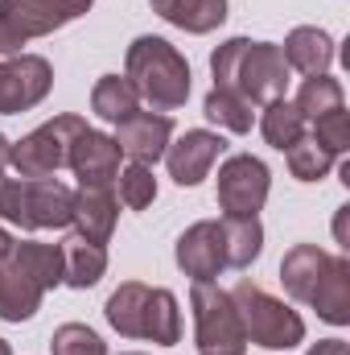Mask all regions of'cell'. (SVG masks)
<instances>
[{"instance_id": "6da1fadb", "label": "cell", "mask_w": 350, "mask_h": 355, "mask_svg": "<svg viewBox=\"0 0 350 355\" xmlns=\"http://www.w3.org/2000/svg\"><path fill=\"white\" fill-rule=\"evenodd\" d=\"M280 281L293 302L317 310L322 322L347 327L350 322V261L330 257L317 244H293L280 261Z\"/></svg>"}, {"instance_id": "7a4b0ae2", "label": "cell", "mask_w": 350, "mask_h": 355, "mask_svg": "<svg viewBox=\"0 0 350 355\" xmlns=\"http://www.w3.org/2000/svg\"><path fill=\"white\" fill-rule=\"evenodd\" d=\"M210 75L214 87H227L243 95L252 107H264L272 99H284L288 91V62L280 46L252 42V37H231L210 54Z\"/></svg>"}, {"instance_id": "3957f363", "label": "cell", "mask_w": 350, "mask_h": 355, "mask_svg": "<svg viewBox=\"0 0 350 355\" xmlns=\"http://www.w3.org/2000/svg\"><path fill=\"white\" fill-rule=\"evenodd\" d=\"M103 314H107L111 331H120L124 339H149V343H161V347H174L181 339V310H177V297L169 289L124 281L107 297Z\"/></svg>"}, {"instance_id": "277c9868", "label": "cell", "mask_w": 350, "mask_h": 355, "mask_svg": "<svg viewBox=\"0 0 350 355\" xmlns=\"http://www.w3.org/2000/svg\"><path fill=\"white\" fill-rule=\"evenodd\" d=\"M124 75L140 99L153 103V112H174L190 99V62L165 37H136L128 46Z\"/></svg>"}, {"instance_id": "5b68a950", "label": "cell", "mask_w": 350, "mask_h": 355, "mask_svg": "<svg viewBox=\"0 0 350 355\" xmlns=\"http://www.w3.org/2000/svg\"><path fill=\"white\" fill-rule=\"evenodd\" d=\"M75 190L58 178H4L0 170V219L25 232L71 227Z\"/></svg>"}, {"instance_id": "8992f818", "label": "cell", "mask_w": 350, "mask_h": 355, "mask_svg": "<svg viewBox=\"0 0 350 355\" xmlns=\"http://www.w3.org/2000/svg\"><path fill=\"white\" fill-rule=\"evenodd\" d=\"M235 302V314L243 322L248 343L268 347V352H288L305 339V322L297 310H288L280 297H272L268 289H260L256 281H235V289H227Z\"/></svg>"}, {"instance_id": "52a82bcc", "label": "cell", "mask_w": 350, "mask_h": 355, "mask_svg": "<svg viewBox=\"0 0 350 355\" xmlns=\"http://www.w3.org/2000/svg\"><path fill=\"white\" fill-rule=\"evenodd\" d=\"M190 310H194V343L202 355H243L248 335L235 314V302L227 289L214 281H194L190 289Z\"/></svg>"}, {"instance_id": "ba28073f", "label": "cell", "mask_w": 350, "mask_h": 355, "mask_svg": "<svg viewBox=\"0 0 350 355\" xmlns=\"http://www.w3.org/2000/svg\"><path fill=\"white\" fill-rule=\"evenodd\" d=\"M95 0H0V54H21L25 42L79 21Z\"/></svg>"}, {"instance_id": "9c48e42d", "label": "cell", "mask_w": 350, "mask_h": 355, "mask_svg": "<svg viewBox=\"0 0 350 355\" xmlns=\"http://www.w3.org/2000/svg\"><path fill=\"white\" fill-rule=\"evenodd\" d=\"M87 132L83 116H54L42 128H33L29 137H21L8 153V166L21 178H54L66 166V153L75 145V137Z\"/></svg>"}, {"instance_id": "30bf717a", "label": "cell", "mask_w": 350, "mask_h": 355, "mask_svg": "<svg viewBox=\"0 0 350 355\" xmlns=\"http://www.w3.org/2000/svg\"><path fill=\"white\" fill-rule=\"evenodd\" d=\"M268 166L252 153H235L219 166V211L227 219H256L268 202Z\"/></svg>"}, {"instance_id": "8fae6325", "label": "cell", "mask_w": 350, "mask_h": 355, "mask_svg": "<svg viewBox=\"0 0 350 355\" xmlns=\"http://www.w3.org/2000/svg\"><path fill=\"white\" fill-rule=\"evenodd\" d=\"M54 87V71L42 54H12L0 62V116L37 107Z\"/></svg>"}, {"instance_id": "7c38bea8", "label": "cell", "mask_w": 350, "mask_h": 355, "mask_svg": "<svg viewBox=\"0 0 350 355\" xmlns=\"http://www.w3.org/2000/svg\"><path fill=\"white\" fill-rule=\"evenodd\" d=\"M174 261L194 281H214L227 268V257H223V223L219 219H202V223L185 227L177 236Z\"/></svg>"}, {"instance_id": "4fadbf2b", "label": "cell", "mask_w": 350, "mask_h": 355, "mask_svg": "<svg viewBox=\"0 0 350 355\" xmlns=\"http://www.w3.org/2000/svg\"><path fill=\"white\" fill-rule=\"evenodd\" d=\"M223 153H227V141H223L219 132H210V128H190L185 137L169 141L165 166H169V178H174L177 186H198Z\"/></svg>"}, {"instance_id": "5bb4252c", "label": "cell", "mask_w": 350, "mask_h": 355, "mask_svg": "<svg viewBox=\"0 0 350 355\" xmlns=\"http://www.w3.org/2000/svg\"><path fill=\"white\" fill-rule=\"evenodd\" d=\"M169 141H174V120L165 112H132L128 120L116 124L120 153L132 157V162H140V166L161 162L165 149H169Z\"/></svg>"}, {"instance_id": "9a60e30c", "label": "cell", "mask_w": 350, "mask_h": 355, "mask_svg": "<svg viewBox=\"0 0 350 355\" xmlns=\"http://www.w3.org/2000/svg\"><path fill=\"white\" fill-rule=\"evenodd\" d=\"M120 145H116V137H107V132H79L75 137V145H71V153H66V166L75 170L79 178V186H111L116 174H120Z\"/></svg>"}, {"instance_id": "2e32d148", "label": "cell", "mask_w": 350, "mask_h": 355, "mask_svg": "<svg viewBox=\"0 0 350 355\" xmlns=\"http://www.w3.org/2000/svg\"><path fill=\"white\" fill-rule=\"evenodd\" d=\"M120 219V198L111 194V186H79L75 190V211H71V227L79 240L87 244H107Z\"/></svg>"}, {"instance_id": "e0dca14e", "label": "cell", "mask_w": 350, "mask_h": 355, "mask_svg": "<svg viewBox=\"0 0 350 355\" xmlns=\"http://www.w3.org/2000/svg\"><path fill=\"white\" fill-rule=\"evenodd\" d=\"M42 297H46V289L17 265L12 257L0 261V318H4V322H25V318H33L37 306H42Z\"/></svg>"}, {"instance_id": "ac0fdd59", "label": "cell", "mask_w": 350, "mask_h": 355, "mask_svg": "<svg viewBox=\"0 0 350 355\" xmlns=\"http://www.w3.org/2000/svg\"><path fill=\"white\" fill-rule=\"evenodd\" d=\"M288 71H301V75H326L330 62H334V37L317 25H297L284 46H280Z\"/></svg>"}, {"instance_id": "d6986e66", "label": "cell", "mask_w": 350, "mask_h": 355, "mask_svg": "<svg viewBox=\"0 0 350 355\" xmlns=\"http://www.w3.org/2000/svg\"><path fill=\"white\" fill-rule=\"evenodd\" d=\"M157 17L185 33H214L227 21V0H149Z\"/></svg>"}, {"instance_id": "ffe728a7", "label": "cell", "mask_w": 350, "mask_h": 355, "mask_svg": "<svg viewBox=\"0 0 350 355\" xmlns=\"http://www.w3.org/2000/svg\"><path fill=\"white\" fill-rule=\"evenodd\" d=\"M12 261L25 268L42 289H54L62 285L66 277V257H62V244H42V240H17L12 244Z\"/></svg>"}, {"instance_id": "44dd1931", "label": "cell", "mask_w": 350, "mask_h": 355, "mask_svg": "<svg viewBox=\"0 0 350 355\" xmlns=\"http://www.w3.org/2000/svg\"><path fill=\"white\" fill-rule=\"evenodd\" d=\"M91 112L99 120H107V124H120L132 112H140V95L128 83V75H103L91 91Z\"/></svg>"}, {"instance_id": "7402d4cb", "label": "cell", "mask_w": 350, "mask_h": 355, "mask_svg": "<svg viewBox=\"0 0 350 355\" xmlns=\"http://www.w3.org/2000/svg\"><path fill=\"white\" fill-rule=\"evenodd\" d=\"M62 257H66V277H62V285H71V289H91V285H99V277L107 272V248H103V244H87V240L71 236V240L62 244Z\"/></svg>"}, {"instance_id": "603a6c76", "label": "cell", "mask_w": 350, "mask_h": 355, "mask_svg": "<svg viewBox=\"0 0 350 355\" xmlns=\"http://www.w3.org/2000/svg\"><path fill=\"white\" fill-rule=\"evenodd\" d=\"M260 132H264V141H268L272 149L284 153V149H293V145L309 132V124H305V116L297 112L293 99H272V103H264Z\"/></svg>"}, {"instance_id": "cb8c5ba5", "label": "cell", "mask_w": 350, "mask_h": 355, "mask_svg": "<svg viewBox=\"0 0 350 355\" xmlns=\"http://www.w3.org/2000/svg\"><path fill=\"white\" fill-rule=\"evenodd\" d=\"M264 252L260 219H223V257L227 268H248Z\"/></svg>"}, {"instance_id": "d4e9b609", "label": "cell", "mask_w": 350, "mask_h": 355, "mask_svg": "<svg viewBox=\"0 0 350 355\" xmlns=\"http://www.w3.org/2000/svg\"><path fill=\"white\" fill-rule=\"evenodd\" d=\"M202 112H206L210 124H219L227 132H252V124H256V107L243 95H235V91H227V87H210Z\"/></svg>"}, {"instance_id": "484cf974", "label": "cell", "mask_w": 350, "mask_h": 355, "mask_svg": "<svg viewBox=\"0 0 350 355\" xmlns=\"http://www.w3.org/2000/svg\"><path fill=\"white\" fill-rule=\"evenodd\" d=\"M297 112L305 116V124H313V120H322L326 112H338V107H347V95H342V83L338 79H330V75H309L301 91H297Z\"/></svg>"}, {"instance_id": "4316f807", "label": "cell", "mask_w": 350, "mask_h": 355, "mask_svg": "<svg viewBox=\"0 0 350 355\" xmlns=\"http://www.w3.org/2000/svg\"><path fill=\"white\" fill-rule=\"evenodd\" d=\"M284 157H288V174L297 178V182H322V178L334 170V153L326 149V145H317L309 132L293 145V149H284Z\"/></svg>"}, {"instance_id": "83f0119b", "label": "cell", "mask_w": 350, "mask_h": 355, "mask_svg": "<svg viewBox=\"0 0 350 355\" xmlns=\"http://www.w3.org/2000/svg\"><path fill=\"white\" fill-rule=\"evenodd\" d=\"M120 202L128 207V211H145V207H153V198H157V178L149 166H140V162H132V166H124L120 174Z\"/></svg>"}, {"instance_id": "f1b7e54d", "label": "cell", "mask_w": 350, "mask_h": 355, "mask_svg": "<svg viewBox=\"0 0 350 355\" xmlns=\"http://www.w3.org/2000/svg\"><path fill=\"white\" fill-rule=\"evenodd\" d=\"M50 347L54 355H107V343L83 327V322H66V327H58L54 335H50Z\"/></svg>"}, {"instance_id": "f546056e", "label": "cell", "mask_w": 350, "mask_h": 355, "mask_svg": "<svg viewBox=\"0 0 350 355\" xmlns=\"http://www.w3.org/2000/svg\"><path fill=\"white\" fill-rule=\"evenodd\" d=\"M309 137H313L317 145H326L334 157H338V153H347V149H350V112H347V107L326 112L322 120H313V124H309Z\"/></svg>"}, {"instance_id": "4dcf8cb0", "label": "cell", "mask_w": 350, "mask_h": 355, "mask_svg": "<svg viewBox=\"0 0 350 355\" xmlns=\"http://www.w3.org/2000/svg\"><path fill=\"white\" fill-rule=\"evenodd\" d=\"M309 355H350V347L342 339H317V343L309 347Z\"/></svg>"}, {"instance_id": "1f68e13d", "label": "cell", "mask_w": 350, "mask_h": 355, "mask_svg": "<svg viewBox=\"0 0 350 355\" xmlns=\"http://www.w3.org/2000/svg\"><path fill=\"white\" fill-rule=\"evenodd\" d=\"M12 244H17V240H12V236H8V227L0 223V261H4V257H12Z\"/></svg>"}, {"instance_id": "d6a6232c", "label": "cell", "mask_w": 350, "mask_h": 355, "mask_svg": "<svg viewBox=\"0 0 350 355\" xmlns=\"http://www.w3.org/2000/svg\"><path fill=\"white\" fill-rule=\"evenodd\" d=\"M8 153H12V145H8V141H4V137H0V170H4V166H8Z\"/></svg>"}, {"instance_id": "836d02e7", "label": "cell", "mask_w": 350, "mask_h": 355, "mask_svg": "<svg viewBox=\"0 0 350 355\" xmlns=\"http://www.w3.org/2000/svg\"><path fill=\"white\" fill-rule=\"evenodd\" d=\"M0 355H12V352H8V343H4V339H0Z\"/></svg>"}, {"instance_id": "e575fe53", "label": "cell", "mask_w": 350, "mask_h": 355, "mask_svg": "<svg viewBox=\"0 0 350 355\" xmlns=\"http://www.w3.org/2000/svg\"><path fill=\"white\" fill-rule=\"evenodd\" d=\"M124 355H140V352H124Z\"/></svg>"}]
</instances>
